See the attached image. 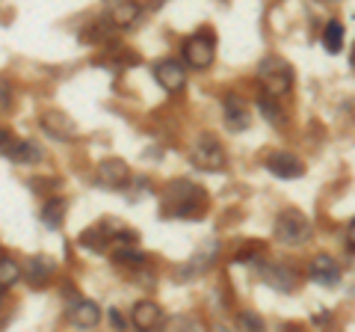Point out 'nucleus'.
<instances>
[{"label": "nucleus", "instance_id": "1", "mask_svg": "<svg viewBox=\"0 0 355 332\" xmlns=\"http://www.w3.org/2000/svg\"><path fill=\"white\" fill-rule=\"evenodd\" d=\"M160 205L166 217H202L207 208V196L193 181L178 179V181H169V187L163 190Z\"/></svg>", "mask_w": 355, "mask_h": 332}, {"label": "nucleus", "instance_id": "2", "mask_svg": "<svg viewBox=\"0 0 355 332\" xmlns=\"http://www.w3.org/2000/svg\"><path fill=\"white\" fill-rule=\"evenodd\" d=\"M258 81H261L263 92L270 95V98H287V95L293 92L296 77H293V69H291V63H287V60H282V57H266L258 65Z\"/></svg>", "mask_w": 355, "mask_h": 332}, {"label": "nucleus", "instance_id": "3", "mask_svg": "<svg viewBox=\"0 0 355 332\" xmlns=\"http://www.w3.org/2000/svg\"><path fill=\"white\" fill-rule=\"evenodd\" d=\"M272 238L282 247H302V243L311 240V219L302 211H296V208H287V211L275 217Z\"/></svg>", "mask_w": 355, "mask_h": 332}, {"label": "nucleus", "instance_id": "4", "mask_svg": "<svg viewBox=\"0 0 355 332\" xmlns=\"http://www.w3.org/2000/svg\"><path fill=\"white\" fill-rule=\"evenodd\" d=\"M181 53H184V63L190 65V69H196V72L210 69L214 60H216V39H214V33H210V30H198V33H193V36H187L184 45H181Z\"/></svg>", "mask_w": 355, "mask_h": 332}, {"label": "nucleus", "instance_id": "5", "mask_svg": "<svg viewBox=\"0 0 355 332\" xmlns=\"http://www.w3.org/2000/svg\"><path fill=\"white\" fill-rule=\"evenodd\" d=\"M190 160L198 166V169L205 172H219L225 169V149H222V142L214 137V134H198L190 146Z\"/></svg>", "mask_w": 355, "mask_h": 332}, {"label": "nucleus", "instance_id": "6", "mask_svg": "<svg viewBox=\"0 0 355 332\" xmlns=\"http://www.w3.org/2000/svg\"><path fill=\"white\" fill-rule=\"evenodd\" d=\"M39 125L48 137L53 140H62V142H74L77 137H80V128H77V122L62 113V110H44V113L39 116Z\"/></svg>", "mask_w": 355, "mask_h": 332}, {"label": "nucleus", "instance_id": "7", "mask_svg": "<svg viewBox=\"0 0 355 332\" xmlns=\"http://www.w3.org/2000/svg\"><path fill=\"white\" fill-rule=\"evenodd\" d=\"M222 122H225L228 131H246L252 122V110L249 101L240 92H225L222 98Z\"/></svg>", "mask_w": 355, "mask_h": 332}, {"label": "nucleus", "instance_id": "8", "mask_svg": "<svg viewBox=\"0 0 355 332\" xmlns=\"http://www.w3.org/2000/svg\"><path fill=\"white\" fill-rule=\"evenodd\" d=\"M266 169H270L275 179L293 181V179H302L305 175V163L293 151H270L266 154Z\"/></svg>", "mask_w": 355, "mask_h": 332}, {"label": "nucleus", "instance_id": "9", "mask_svg": "<svg viewBox=\"0 0 355 332\" xmlns=\"http://www.w3.org/2000/svg\"><path fill=\"white\" fill-rule=\"evenodd\" d=\"M154 81H157L166 92H181L187 83V69L178 57H166L160 63H154Z\"/></svg>", "mask_w": 355, "mask_h": 332}, {"label": "nucleus", "instance_id": "10", "mask_svg": "<svg viewBox=\"0 0 355 332\" xmlns=\"http://www.w3.org/2000/svg\"><path fill=\"white\" fill-rule=\"evenodd\" d=\"M98 181L110 190H121V187L130 184V166L121 158H104L98 163Z\"/></svg>", "mask_w": 355, "mask_h": 332}, {"label": "nucleus", "instance_id": "11", "mask_svg": "<svg viewBox=\"0 0 355 332\" xmlns=\"http://www.w3.org/2000/svg\"><path fill=\"white\" fill-rule=\"evenodd\" d=\"M65 320L77 329H95L101 324V308H98L92 300H77L65 308Z\"/></svg>", "mask_w": 355, "mask_h": 332}, {"label": "nucleus", "instance_id": "12", "mask_svg": "<svg viewBox=\"0 0 355 332\" xmlns=\"http://www.w3.org/2000/svg\"><path fill=\"white\" fill-rule=\"evenodd\" d=\"M24 276L33 288H44L53 282V276H57V261L51 256H36L24 264Z\"/></svg>", "mask_w": 355, "mask_h": 332}, {"label": "nucleus", "instance_id": "13", "mask_svg": "<svg viewBox=\"0 0 355 332\" xmlns=\"http://www.w3.org/2000/svg\"><path fill=\"white\" fill-rule=\"evenodd\" d=\"M308 276L314 282H323V285H335L340 279V264L338 258H331L329 252H320V256L311 258L308 264Z\"/></svg>", "mask_w": 355, "mask_h": 332}, {"label": "nucleus", "instance_id": "14", "mask_svg": "<svg viewBox=\"0 0 355 332\" xmlns=\"http://www.w3.org/2000/svg\"><path fill=\"white\" fill-rule=\"evenodd\" d=\"M139 18H142L139 0H113V6H110V24L119 30L133 27Z\"/></svg>", "mask_w": 355, "mask_h": 332}, {"label": "nucleus", "instance_id": "15", "mask_svg": "<svg viewBox=\"0 0 355 332\" xmlns=\"http://www.w3.org/2000/svg\"><path fill=\"white\" fill-rule=\"evenodd\" d=\"M163 308L157 303H151V300H142L133 306V312H130V324L137 326V329H157L163 324Z\"/></svg>", "mask_w": 355, "mask_h": 332}, {"label": "nucleus", "instance_id": "16", "mask_svg": "<svg viewBox=\"0 0 355 332\" xmlns=\"http://www.w3.org/2000/svg\"><path fill=\"white\" fill-rule=\"evenodd\" d=\"M266 285H272L275 291L291 294L299 288V270L287 267V264H272V267L266 270Z\"/></svg>", "mask_w": 355, "mask_h": 332}, {"label": "nucleus", "instance_id": "17", "mask_svg": "<svg viewBox=\"0 0 355 332\" xmlns=\"http://www.w3.org/2000/svg\"><path fill=\"white\" fill-rule=\"evenodd\" d=\"M9 160L18 166H36L42 160V149L33 140H15L12 149H9Z\"/></svg>", "mask_w": 355, "mask_h": 332}, {"label": "nucleus", "instance_id": "18", "mask_svg": "<svg viewBox=\"0 0 355 332\" xmlns=\"http://www.w3.org/2000/svg\"><path fill=\"white\" fill-rule=\"evenodd\" d=\"M65 208H69V202L65 199H60V196H53V199H48L44 202V208H42V223L48 226V229H60L62 223H65Z\"/></svg>", "mask_w": 355, "mask_h": 332}, {"label": "nucleus", "instance_id": "19", "mask_svg": "<svg viewBox=\"0 0 355 332\" xmlns=\"http://www.w3.org/2000/svg\"><path fill=\"white\" fill-rule=\"evenodd\" d=\"M21 276H24V267L12 258L6 256V252H0V285L3 288H12L15 282H21Z\"/></svg>", "mask_w": 355, "mask_h": 332}, {"label": "nucleus", "instance_id": "20", "mask_svg": "<svg viewBox=\"0 0 355 332\" xmlns=\"http://www.w3.org/2000/svg\"><path fill=\"white\" fill-rule=\"evenodd\" d=\"M343 36H347V30H343V21H338V18H331L329 24L323 27V45L331 53H338L343 48Z\"/></svg>", "mask_w": 355, "mask_h": 332}, {"label": "nucleus", "instance_id": "21", "mask_svg": "<svg viewBox=\"0 0 355 332\" xmlns=\"http://www.w3.org/2000/svg\"><path fill=\"white\" fill-rule=\"evenodd\" d=\"M258 107H261V113L266 116V122H270V125H279V128H282V125H284V122H287V119H284V113H282V107H279V104H275V98H272V101H270V95H266V92L261 95V101H258Z\"/></svg>", "mask_w": 355, "mask_h": 332}, {"label": "nucleus", "instance_id": "22", "mask_svg": "<svg viewBox=\"0 0 355 332\" xmlns=\"http://www.w3.org/2000/svg\"><path fill=\"white\" fill-rule=\"evenodd\" d=\"M119 264H130V267H142L146 264V252H139V249H130V243H125L121 249H116V256H113Z\"/></svg>", "mask_w": 355, "mask_h": 332}, {"label": "nucleus", "instance_id": "23", "mask_svg": "<svg viewBox=\"0 0 355 332\" xmlns=\"http://www.w3.org/2000/svg\"><path fill=\"white\" fill-rule=\"evenodd\" d=\"M263 252H266V243L263 240H249L246 243V247H240L237 252H234V261H254V258H258V256H263Z\"/></svg>", "mask_w": 355, "mask_h": 332}, {"label": "nucleus", "instance_id": "24", "mask_svg": "<svg viewBox=\"0 0 355 332\" xmlns=\"http://www.w3.org/2000/svg\"><path fill=\"white\" fill-rule=\"evenodd\" d=\"M237 326H240V329H254V332L266 329L263 317H261V315H254V312H240V315H237Z\"/></svg>", "mask_w": 355, "mask_h": 332}, {"label": "nucleus", "instance_id": "25", "mask_svg": "<svg viewBox=\"0 0 355 332\" xmlns=\"http://www.w3.org/2000/svg\"><path fill=\"white\" fill-rule=\"evenodd\" d=\"M9 104H12V86L6 77H0V110H6Z\"/></svg>", "mask_w": 355, "mask_h": 332}, {"label": "nucleus", "instance_id": "26", "mask_svg": "<svg viewBox=\"0 0 355 332\" xmlns=\"http://www.w3.org/2000/svg\"><path fill=\"white\" fill-rule=\"evenodd\" d=\"M343 243H347V249L355 252V219L347 226V231H343Z\"/></svg>", "mask_w": 355, "mask_h": 332}, {"label": "nucleus", "instance_id": "27", "mask_svg": "<svg viewBox=\"0 0 355 332\" xmlns=\"http://www.w3.org/2000/svg\"><path fill=\"white\" fill-rule=\"evenodd\" d=\"M6 142H9V131H6L3 125H0V149H3V146H6Z\"/></svg>", "mask_w": 355, "mask_h": 332}, {"label": "nucleus", "instance_id": "28", "mask_svg": "<svg viewBox=\"0 0 355 332\" xmlns=\"http://www.w3.org/2000/svg\"><path fill=\"white\" fill-rule=\"evenodd\" d=\"M349 65H352V72H355V48H352V53H349Z\"/></svg>", "mask_w": 355, "mask_h": 332}, {"label": "nucleus", "instance_id": "29", "mask_svg": "<svg viewBox=\"0 0 355 332\" xmlns=\"http://www.w3.org/2000/svg\"><path fill=\"white\" fill-rule=\"evenodd\" d=\"M320 3H338V0H320Z\"/></svg>", "mask_w": 355, "mask_h": 332}]
</instances>
